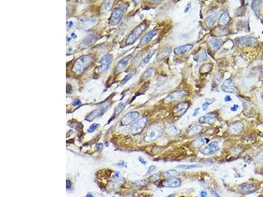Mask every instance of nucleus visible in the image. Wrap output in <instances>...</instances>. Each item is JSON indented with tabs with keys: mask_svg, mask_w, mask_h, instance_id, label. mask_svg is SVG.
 Here are the masks:
<instances>
[{
	"mask_svg": "<svg viewBox=\"0 0 263 197\" xmlns=\"http://www.w3.org/2000/svg\"><path fill=\"white\" fill-rule=\"evenodd\" d=\"M94 60V57L92 55H82L74 62L72 67V71L77 74H81L90 67Z\"/></svg>",
	"mask_w": 263,
	"mask_h": 197,
	"instance_id": "nucleus-1",
	"label": "nucleus"
},
{
	"mask_svg": "<svg viewBox=\"0 0 263 197\" xmlns=\"http://www.w3.org/2000/svg\"><path fill=\"white\" fill-rule=\"evenodd\" d=\"M147 28V24L145 23H142L139 24L137 27H135L133 31L132 32L129 36L127 37L126 39V45L130 46L133 44L135 42V41L141 36L142 34L146 30Z\"/></svg>",
	"mask_w": 263,
	"mask_h": 197,
	"instance_id": "nucleus-2",
	"label": "nucleus"
},
{
	"mask_svg": "<svg viewBox=\"0 0 263 197\" xmlns=\"http://www.w3.org/2000/svg\"><path fill=\"white\" fill-rule=\"evenodd\" d=\"M162 130H163V127L161 124H153L147 131L146 134L145 135V140L148 142L155 141L161 135Z\"/></svg>",
	"mask_w": 263,
	"mask_h": 197,
	"instance_id": "nucleus-3",
	"label": "nucleus"
},
{
	"mask_svg": "<svg viewBox=\"0 0 263 197\" xmlns=\"http://www.w3.org/2000/svg\"><path fill=\"white\" fill-rule=\"evenodd\" d=\"M126 9L125 5H120L115 9L109 19V23L111 25H117L120 23Z\"/></svg>",
	"mask_w": 263,
	"mask_h": 197,
	"instance_id": "nucleus-4",
	"label": "nucleus"
},
{
	"mask_svg": "<svg viewBox=\"0 0 263 197\" xmlns=\"http://www.w3.org/2000/svg\"><path fill=\"white\" fill-rule=\"evenodd\" d=\"M147 121L148 120L146 117H143L134 122L130 127L131 133L133 135H138L141 133L147 126Z\"/></svg>",
	"mask_w": 263,
	"mask_h": 197,
	"instance_id": "nucleus-5",
	"label": "nucleus"
},
{
	"mask_svg": "<svg viewBox=\"0 0 263 197\" xmlns=\"http://www.w3.org/2000/svg\"><path fill=\"white\" fill-rule=\"evenodd\" d=\"M187 95V92L185 91H176L172 92L166 96L164 99L163 102L165 104H170L174 102L183 99Z\"/></svg>",
	"mask_w": 263,
	"mask_h": 197,
	"instance_id": "nucleus-6",
	"label": "nucleus"
},
{
	"mask_svg": "<svg viewBox=\"0 0 263 197\" xmlns=\"http://www.w3.org/2000/svg\"><path fill=\"white\" fill-rule=\"evenodd\" d=\"M113 57L111 55L103 56L99 61V64L98 67V71L99 72L107 71L113 63Z\"/></svg>",
	"mask_w": 263,
	"mask_h": 197,
	"instance_id": "nucleus-7",
	"label": "nucleus"
},
{
	"mask_svg": "<svg viewBox=\"0 0 263 197\" xmlns=\"http://www.w3.org/2000/svg\"><path fill=\"white\" fill-rule=\"evenodd\" d=\"M190 103L187 102L180 103L176 104L173 108L172 113L175 117H180L182 116L190 107Z\"/></svg>",
	"mask_w": 263,
	"mask_h": 197,
	"instance_id": "nucleus-8",
	"label": "nucleus"
},
{
	"mask_svg": "<svg viewBox=\"0 0 263 197\" xmlns=\"http://www.w3.org/2000/svg\"><path fill=\"white\" fill-rule=\"evenodd\" d=\"M139 114L136 111L128 112L122 117L120 124L122 126H128L134 122L139 118Z\"/></svg>",
	"mask_w": 263,
	"mask_h": 197,
	"instance_id": "nucleus-9",
	"label": "nucleus"
},
{
	"mask_svg": "<svg viewBox=\"0 0 263 197\" xmlns=\"http://www.w3.org/2000/svg\"><path fill=\"white\" fill-rule=\"evenodd\" d=\"M257 42V39L251 36H243L241 37L238 39H237L236 43L237 45L241 47H247V46H251L256 44Z\"/></svg>",
	"mask_w": 263,
	"mask_h": 197,
	"instance_id": "nucleus-10",
	"label": "nucleus"
},
{
	"mask_svg": "<svg viewBox=\"0 0 263 197\" xmlns=\"http://www.w3.org/2000/svg\"><path fill=\"white\" fill-rule=\"evenodd\" d=\"M108 107H109L108 105L105 104L102 107H99L98 108L95 109V110L92 111L90 114H89V115L86 116V120L89 122L94 120L95 118L100 116L101 115H102L107 110Z\"/></svg>",
	"mask_w": 263,
	"mask_h": 197,
	"instance_id": "nucleus-11",
	"label": "nucleus"
},
{
	"mask_svg": "<svg viewBox=\"0 0 263 197\" xmlns=\"http://www.w3.org/2000/svg\"><path fill=\"white\" fill-rule=\"evenodd\" d=\"M218 143L216 141H214L209 143L208 145L206 146L202 151H201V154L204 155H210L214 154V152H217L219 150Z\"/></svg>",
	"mask_w": 263,
	"mask_h": 197,
	"instance_id": "nucleus-12",
	"label": "nucleus"
},
{
	"mask_svg": "<svg viewBox=\"0 0 263 197\" xmlns=\"http://www.w3.org/2000/svg\"><path fill=\"white\" fill-rule=\"evenodd\" d=\"M222 89L226 93H236L237 88L232 78L226 80L222 85Z\"/></svg>",
	"mask_w": 263,
	"mask_h": 197,
	"instance_id": "nucleus-13",
	"label": "nucleus"
},
{
	"mask_svg": "<svg viewBox=\"0 0 263 197\" xmlns=\"http://www.w3.org/2000/svg\"><path fill=\"white\" fill-rule=\"evenodd\" d=\"M181 180L177 177H171L163 182V186L167 188H177L180 187Z\"/></svg>",
	"mask_w": 263,
	"mask_h": 197,
	"instance_id": "nucleus-14",
	"label": "nucleus"
},
{
	"mask_svg": "<svg viewBox=\"0 0 263 197\" xmlns=\"http://www.w3.org/2000/svg\"><path fill=\"white\" fill-rule=\"evenodd\" d=\"M217 119L216 114L214 112H209L207 115L199 118V122L200 124H213Z\"/></svg>",
	"mask_w": 263,
	"mask_h": 197,
	"instance_id": "nucleus-15",
	"label": "nucleus"
},
{
	"mask_svg": "<svg viewBox=\"0 0 263 197\" xmlns=\"http://www.w3.org/2000/svg\"><path fill=\"white\" fill-rule=\"evenodd\" d=\"M157 34V30L154 29V30H151V31L147 32L146 34H145L144 36H143V38H142L141 40H140L139 46H144L147 45V43H149L151 41L152 38L154 37Z\"/></svg>",
	"mask_w": 263,
	"mask_h": 197,
	"instance_id": "nucleus-16",
	"label": "nucleus"
},
{
	"mask_svg": "<svg viewBox=\"0 0 263 197\" xmlns=\"http://www.w3.org/2000/svg\"><path fill=\"white\" fill-rule=\"evenodd\" d=\"M243 130V124L239 121L235 122L230 126V131L232 134L239 135Z\"/></svg>",
	"mask_w": 263,
	"mask_h": 197,
	"instance_id": "nucleus-17",
	"label": "nucleus"
},
{
	"mask_svg": "<svg viewBox=\"0 0 263 197\" xmlns=\"http://www.w3.org/2000/svg\"><path fill=\"white\" fill-rule=\"evenodd\" d=\"M257 190V187L255 185L251 183L243 184L239 187V191L243 194H250L254 192Z\"/></svg>",
	"mask_w": 263,
	"mask_h": 197,
	"instance_id": "nucleus-18",
	"label": "nucleus"
},
{
	"mask_svg": "<svg viewBox=\"0 0 263 197\" xmlns=\"http://www.w3.org/2000/svg\"><path fill=\"white\" fill-rule=\"evenodd\" d=\"M193 48V45L192 44H186V45H183L182 46H179L177 47L174 49V54L176 55H183L184 53H186L190 51Z\"/></svg>",
	"mask_w": 263,
	"mask_h": 197,
	"instance_id": "nucleus-19",
	"label": "nucleus"
},
{
	"mask_svg": "<svg viewBox=\"0 0 263 197\" xmlns=\"http://www.w3.org/2000/svg\"><path fill=\"white\" fill-rule=\"evenodd\" d=\"M218 16V13H211V14L209 15L207 17V19H206V25H207V27L210 28L212 27V26L214 25V24L215 23V22L217 20Z\"/></svg>",
	"mask_w": 263,
	"mask_h": 197,
	"instance_id": "nucleus-20",
	"label": "nucleus"
},
{
	"mask_svg": "<svg viewBox=\"0 0 263 197\" xmlns=\"http://www.w3.org/2000/svg\"><path fill=\"white\" fill-rule=\"evenodd\" d=\"M131 57H132L131 55H128V56H127V57H125L123 58L122 59H121L119 61V62H118V63L117 64V67L116 68L117 71H122V69L126 67V66H127V64H128V63L129 62L130 59H131Z\"/></svg>",
	"mask_w": 263,
	"mask_h": 197,
	"instance_id": "nucleus-21",
	"label": "nucleus"
},
{
	"mask_svg": "<svg viewBox=\"0 0 263 197\" xmlns=\"http://www.w3.org/2000/svg\"><path fill=\"white\" fill-rule=\"evenodd\" d=\"M230 17L227 12H224L218 20V24L222 26H225L229 23Z\"/></svg>",
	"mask_w": 263,
	"mask_h": 197,
	"instance_id": "nucleus-22",
	"label": "nucleus"
},
{
	"mask_svg": "<svg viewBox=\"0 0 263 197\" xmlns=\"http://www.w3.org/2000/svg\"><path fill=\"white\" fill-rule=\"evenodd\" d=\"M223 42L220 39H213L209 42V45L214 50H218L222 45Z\"/></svg>",
	"mask_w": 263,
	"mask_h": 197,
	"instance_id": "nucleus-23",
	"label": "nucleus"
},
{
	"mask_svg": "<svg viewBox=\"0 0 263 197\" xmlns=\"http://www.w3.org/2000/svg\"><path fill=\"white\" fill-rule=\"evenodd\" d=\"M202 128H203L202 126H201L199 125L192 126L189 130L188 134H189V135H191V136H194V135H196L198 133H199L201 131V130H202Z\"/></svg>",
	"mask_w": 263,
	"mask_h": 197,
	"instance_id": "nucleus-24",
	"label": "nucleus"
},
{
	"mask_svg": "<svg viewBox=\"0 0 263 197\" xmlns=\"http://www.w3.org/2000/svg\"><path fill=\"white\" fill-rule=\"evenodd\" d=\"M155 50H152L151 51H150V53H149L146 57H145L142 60V62L140 63V64H139V66L140 67H145V66H146L149 62H150V59H151V57H153V55L155 54Z\"/></svg>",
	"mask_w": 263,
	"mask_h": 197,
	"instance_id": "nucleus-25",
	"label": "nucleus"
},
{
	"mask_svg": "<svg viewBox=\"0 0 263 197\" xmlns=\"http://www.w3.org/2000/svg\"><path fill=\"white\" fill-rule=\"evenodd\" d=\"M153 71H154V69L152 68H150L147 69L146 71L144 72V73L142 74V76L141 77V80H146V79L148 78L149 77H150L153 74Z\"/></svg>",
	"mask_w": 263,
	"mask_h": 197,
	"instance_id": "nucleus-26",
	"label": "nucleus"
},
{
	"mask_svg": "<svg viewBox=\"0 0 263 197\" xmlns=\"http://www.w3.org/2000/svg\"><path fill=\"white\" fill-rule=\"evenodd\" d=\"M180 174V172H178V171L174 170H170L167 171V172H166L164 175L166 177H176V176H178V175Z\"/></svg>",
	"mask_w": 263,
	"mask_h": 197,
	"instance_id": "nucleus-27",
	"label": "nucleus"
},
{
	"mask_svg": "<svg viewBox=\"0 0 263 197\" xmlns=\"http://www.w3.org/2000/svg\"><path fill=\"white\" fill-rule=\"evenodd\" d=\"M124 107H125V104L123 103L118 104V105L115 108V112H114V116L113 117V118L117 117L122 111H123V109L124 108Z\"/></svg>",
	"mask_w": 263,
	"mask_h": 197,
	"instance_id": "nucleus-28",
	"label": "nucleus"
},
{
	"mask_svg": "<svg viewBox=\"0 0 263 197\" xmlns=\"http://www.w3.org/2000/svg\"><path fill=\"white\" fill-rule=\"evenodd\" d=\"M195 142V146L196 147H200L201 145H203V144L207 143L209 142V139H206V138H203V137H200L197 139Z\"/></svg>",
	"mask_w": 263,
	"mask_h": 197,
	"instance_id": "nucleus-29",
	"label": "nucleus"
},
{
	"mask_svg": "<svg viewBox=\"0 0 263 197\" xmlns=\"http://www.w3.org/2000/svg\"><path fill=\"white\" fill-rule=\"evenodd\" d=\"M180 132V131L174 126H171L167 129V133L169 135H176Z\"/></svg>",
	"mask_w": 263,
	"mask_h": 197,
	"instance_id": "nucleus-30",
	"label": "nucleus"
},
{
	"mask_svg": "<svg viewBox=\"0 0 263 197\" xmlns=\"http://www.w3.org/2000/svg\"><path fill=\"white\" fill-rule=\"evenodd\" d=\"M214 100H215V99H208L206 100V101L202 104L203 110V111L207 110L209 105L213 104Z\"/></svg>",
	"mask_w": 263,
	"mask_h": 197,
	"instance_id": "nucleus-31",
	"label": "nucleus"
},
{
	"mask_svg": "<svg viewBox=\"0 0 263 197\" xmlns=\"http://www.w3.org/2000/svg\"><path fill=\"white\" fill-rule=\"evenodd\" d=\"M170 53V49H165L162 51L160 54H159V55L157 56V59H159V60L161 59H164L166 56H168L169 54Z\"/></svg>",
	"mask_w": 263,
	"mask_h": 197,
	"instance_id": "nucleus-32",
	"label": "nucleus"
},
{
	"mask_svg": "<svg viewBox=\"0 0 263 197\" xmlns=\"http://www.w3.org/2000/svg\"><path fill=\"white\" fill-rule=\"evenodd\" d=\"M112 4H113V2H110V1L104 2L102 5V9L104 10V11L105 12L108 11L111 9Z\"/></svg>",
	"mask_w": 263,
	"mask_h": 197,
	"instance_id": "nucleus-33",
	"label": "nucleus"
},
{
	"mask_svg": "<svg viewBox=\"0 0 263 197\" xmlns=\"http://www.w3.org/2000/svg\"><path fill=\"white\" fill-rule=\"evenodd\" d=\"M230 32V30L228 28H223V29H220V32H218V36H225V35L228 34Z\"/></svg>",
	"mask_w": 263,
	"mask_h": 197,
	"instance_id": "nucleus-34",
	"label": "nucleus"
},
{
	"mask_svg": "<svg viewBox=\"0 0 263 197\" xmlns=\"http://www.w3.org/2000/svg\"><path fill=\"white\" fill-rule=\"evenodd\" d=\"M99 125L98 124H91L90 126V128H89L88 130H87V131H88V132H90V133L94 132V131H95L96 130H97L99 128Z\"/></svg>",
	"mask_w": 263,
	"mask_h": 197,
	"instance_id": "nucleus-35",
	"label": "nucleus"
},
{
	"mask_svg": "<svg viewBox=\"0 0 263 197\" xmlns=\"http://www.w3.org/2000/svg\"><path fill=\"white\" fill-rule=\"evenodd\" d=\"M199 167L198 165H180L178 166L180 168H185V169H190V168H194Z\"/></svg>",
	"mask_w": 263,
	"mask_h": 197,
	"instance_id": "nucleus-36",
	"label": "nucleus"
},
{
	"mask_svg": "<svg viewBox=\"0 0 263 197\" xmlns=\"http://www.w3.org/2000/svg\"><path fill=\"white\" fill-rule=\"evenodd\" d=\"M256 161L258 164H263V151H262L260 154L257 156Z\"/></svg>",
	"mask_w": 263,
	"mask_h": 197,
	"instance_id": "nucleus-37",
	"label": "nucleus"
},
{
	"mask_svg": "<svg viewBox=\"0 0 263 197\" xmlns=\"http://www.w3.org/2000/svg\"><path fill=\"white\" fill-rule=\"evenodd\" d=\"M134 76V74H128V75H127L124 79H123V80L122 81V84H124L125 83H126L127 82H128L130 79L132 77Z\"/></svg>",
	"mask_w": 263,
	"mask_h": 197,
	"instance_id": "nucleus-38",
	"label": "nucleus"
},
{
	"mask_svg": "<svg viewBox=\"0 0 263 197\" xmlns=\"http://www.w3.org/2000/svg\"><path fill=\"white\" fill-rule=\"evenodd\" d=\"M156 166H151L150 168H149V169H148V172H147V173H152L153 171H155V170H156Z\"/></svg>",
	"mask_w": 263,
	"mask_h": 197,
	"instance_id": "nucleus-39",
	"label": "nucleus"
},
{
	"mask_svg": "<svg viewBox=\"0 0 263 197\" xmlns=\"http://www.w3.org/2000/svg\"><path fill=\"white\" fill-rule=\"evenodd\" d=\"M80 104H81V101L79 99L74 100L72 103L73 106H78V105H80Z\"/></svg>",
	"mask_w": 263,
	"mask_h": 197,
	"instance_id": "nucleus-40",
	"label": "nucleus"
},
{
	"mask_svg": "<svg viewBox=\"0 0 263 197\" xmlns=\"http://www.w3.org/2000/svg\"><path fill=\"white\" fill-rule=\"evenodd\" d=\"M191 3L190 2V3H188L187 4V5H186V9H185V11H184V13H187L188 11H189V10L190 9V8H191Z\"/></svg>",
	"mask_w": 263,
	"mask_h": 197,
	"instance_id": "nucleus-41",
	"label": "nucleus"
},
{
	"mask_svg": "<svg viewBox=\"0 0 263 197\" xmlns=\"http://www.w3.org/2000/svg\"><path fill=\"white\" fill-rule=\"evenodd\" d=\"M238 108H239V106H238V104H234L233 107H231V111H234V112L237 111H238Z\"/></svg>",
	"mask_w": 263,
	"mask_h": 197,
	"instance_id": "nucleus-42",
	"label": "nucleus"
},
{
	"mask_svg": "<svg viewBox=\"0 0 263 197\" xmlns=\"http://www.w3.org/2000/svg\"><path fill=\"white\" fill-rule=\"evenodd\" d=\"M71 186H72V183L71 181L67 180V181H66V187H67V189H70V188L71 187Z\"/></svg>",
	"mask_w": 263,
	"mask_h": 197,
	"instance_id": "nucleus-43",
	"label": "nucleus"
},
{
	"mask_svg": "<svg viewBox=\"0 0 263 197\" xmlns=\"http://www.w3.org/2000/svg\"><path fill=\"white\" fill-rule=\"evenodd\" d=\"M199 110H200V108H196L195 109V110H194V114H193V116H196L197 115H198V113H199Z\"/></svg>",
	"mask_w": 263,
	"mask_h": 197,
	"instance_id": "nucleus-44",
	"label": "nucleus"
},
{
	"mask_svg": "<svg viewBox=\"0 0 263 197\" xmlns=\"http://www.w3.org/2000/svg\"><path fill=\"white\" fill-rule=\"evenodd\" d=\"M201 197H209V196H208L207 192H205V191H201Z\"/></svg>",
	"mask_w": 263,
	"mask_h": 197,
	"instance_id": "nucleus-45",
	"label": "nucleus"
},
{
	"mask_svg": "<svg viewBox=\"0 0 263 197\" xmlns=\"http://www.w3.org/2000/svg\"><path fill=\"white\" fill-rule=\"evenodd\" d=\"M224 100H225V102H230V101H232V99H231V97H230L229 95H227V96H226L225 97V98H224Z\"/></svg>",
	"mask_w": 263,
	"mask_h": 197,
	"instance_id": "nucleus-46",
	"label": "nucleus"
},
{
	"mask_svg": "<svg viewBox=\"0 0 263 197\" xmlns=\"http://www.w3.org/2000/svg\"><path fill=\"white\" fill-rule=\"evenodd\" d=\"M139 160L140 162H142L143 164H146V161H145V160L143 159H142V158L139 157Z\"/></svg>",
	"mask_w": 263,
	"mask_h": 197,
	"instance_id": "nucleus-47",
	"label": "nucleus"
},
{
	"mask_svg": "<svg viewBox=\"0 0 263 197\" xmlns=\"http://www.w3.org/2000/svg\"><path fill=\"white\" fill-rule=\"evenodd\" d=\"M114 177H115L117 179H119L120 178V173H119V172H116L115 175V176H114Z\"/></svg>",
	"mask_w": 263,
	"mask_h": 197,
	"instance_id": "nucleus-48",
	"label": "nucleus"
},
{
	"mask_svg": "<svg viewBox=\"0 0 263 197\" xmlns=\"http://www.w3.org/2000/svg\"><path fill=\"white\" fill-rule=\"evenodd\" d=\"M102 147H103V144L102 143H100V144H98V145H97V148L98 150H99V149H101V148H102Z\"/></svg>",
	"mask_w": 263,
	"mask_h": 197,
	"instance_id": "nucleus-49",
	"label": "nucleus"
},
{
	"mask_svg": "<svg viewBox=\"0 0 263 197\" xmlns=\"http://www.w3.org/2000/svg\"><path fill=\"white\" fill-rule=\"evenodd\" d=\"M67 26H69V27H71V26H73V23L72 22H71V21H70V22H67Z\"/></svg>",
	"mask_w": 263,
	"mask_h": 197,
	"instance_id": "nucleus-50",
	"label": "nucleus"
},
{
	"mask_svg": "<svg viewBox=\"0 0 263 197\" xmlns=\"http://www.w3.org/2000/svg\"><path fill=\"white\" fill-rule=\"evenodd\" d=\"M214 196H215V197H221L218 193H217L216 192H214Z\"/></svg>",
	"mask_w": 263,
	"mask_h": 197,
	"instance_id": "nucleus-51",
	"label": "nucleus"
},
{
	"mask_svg": "<svg viewBox=\"0 0 263 197\" xmlns=\"http://www.w3.org/2000/svg\"><path fill=\"white\" fill-rule=\"evenodd\" d=\"M86 197H94V196H93V195H92L91 193H88V194H87L86 196Z\"/></svg>",
	"mask_w": 263,
	"mask_h": 197,
	"instance_id": "nucleus-52",
	"label": "nucleus"
},
{
	"mask_svg": "<svg viewBox=\"0 0 263 197\" xmlns=\"http://www.w3.org/2000/svg\"><path fill=\"white\" fill-rule=\"evenodd\" d=\"M72 36L73 38H76V36H75V35H74V34H72Z\"/></svg>",
	"mask_w": 263,
	"mask_h": 197,
	"instance_id": "nucleus-53",
	"label": "nucleus"
},
{
	"mask_svg": "<svg viewBox=\"0 0 263 197\" xmlns=\"http://www.w3.org/2000/svg\"><path fill=\"white\" fill-rule=\"evenodd\" d=\"M174 196V195H171L170 196H167V197H171V196Z\"/></svg>",
	"mask_w": 263,
	"mask_h": 197,
	"instance_id": "nucleus-54",
	"label": "nucleus"
},
{
	"mask_svg": "<svg viewBox=\"0 0 263 197\" xmlns=\"http://www.w3.org/2000/svg\"><path fill=\"white\" fill-rule=\"evenodd\" d=\"M113 197H115V196H113Z\"/></svg>",
	"mask_w": 263,
	"mask_h": 197,
	"instance_id": "nucleus-55",
	"label": "nucleus"
}]
</instances>
